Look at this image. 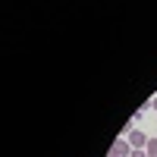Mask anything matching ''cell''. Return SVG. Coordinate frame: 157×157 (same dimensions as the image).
Segmentation results:
<instances>
[{
    "label": "cell",
    "mask_w": 157,
    "mask_h": 157,
    "mask_svg": "<svg viewBox=\"0 0 157 157\" xmlns=\"http://www.w3.org/2000/svg\"><path fill=\"white\" fill-rule=\"evenodd\" d=\"M126 138H129V145H132L135 151H145V148H148V141H151V135H145L141 129H135V132H132V135H126Z\"/></svg>",
    "instance_id": "cell-1"
},
{
    "label": "cell",
    "mask_w": 157,
    "mask_h": 157,
    "mask_svg": "<svg viewBox=\"0 0 157 157\" xmlns=\"http://www.w3.org/2000/svg\"><path fill=\"white\" fill-rule=\"evenodd\" d=\"M110 154H113V157H129V154H132L129 138H116V141H113V148H110Z\"/></svg>",
    "instance_id": "cell-2"
},
{
    "label": "cell",
    "mask_w": 157,
    "mask_h": 157,
    "mask_svg": "<svg viewBox=\"0 0 157 157\" xmlns=\"http://www.w3.org/2000/svg\"><path fill=\"white\" fill-rule=\"evenodd\" d=\"M145 154L148 157H157V138L151 135V141H148V148H145Z\"/></svg>",
    "instance_id": "cell-3"
},
{
    "label": "cell",
    "mask_w": 157,
    "mask_h": 157,
    "mask_svg": "<svg viewBox=\"0 0 157 157\" xmlns=\"http://www.w3.org/2000/svg\"><path fill=\"white\" fill-rule=\"evenodd\" d=\"M151 107H154V110H157V98H154V101H151Z\"/></svg>",
    "instance_id": "cell-4"
},
{
    "label": "cell",
    "mask_w": 157,
    "mask_h": 157,
    "mask_svg": "<svg viewBox=\"0 0 157 157\" xmlns=\"http://www.w3.org/2000/svg\"><path fill=\"white\" fill-rule=\"evenodd\" d=\"M110 157H113V154H110Z\"/></svg>",
    "instance_id": "cell-5"
}]
</instances>
